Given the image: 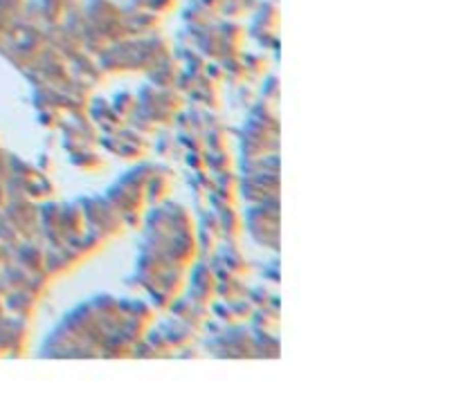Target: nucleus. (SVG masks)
I'll list each match as a JSON object with an SVG mask.
<instances>
[{"mask_svg":"<svg viewBox=\"0 0 461 395\" xmlns=\"http://www.w3.org/2000/svg\"><path fill=\"white\" fill-rule=\"evenodd\" d=\"M79 204L84 209V216L90 223V227L95 231H99L101 236H113L115 231L122 229L124 225L122 214L106 198H88V200H81Z\"/></svg>","mask_w":461,"mask_h":395,"instance_id":"nucleus-1","label":"nucleus"},{"mask_svg":"<svg viewBox=\"0 0 461 395\" xmlns=\"http://www.w3.org/2000/svg\"><path fill=\"white\" fill-rule=\"evenodd\" d=\"M194 290H192V299L198 303H205L207 306L209 299L214 296L216 292V272L209 267V265H198L196 272H194Z\"/></svg>","mask_w":461,"mask_h":395,"instance_id":"nucleus-2","label":"nucleus"},{"mask_svg":"<svg viewBox=\"0 0 461 395\" xmlns=\"http://www.w3.org/2000/svg\"><path fill=\"white\" fill-rule=\"evenodd\" d=\"M90 115H92V119H95L97 124H99V128H104L108 135L117 133L119 128H122V115H119L111 104H106L104 99L92 101V104H90Z\"/></svg>","mask_w":461,"mask_h":395,"instance_id":"nucleus-3","label":"nucleus"},{"mask_svg":"<svg viewBox=\"0 0 461 395\" xmlns=\"http://www.w3.org/2000/svg\"><path fill=\"white\" fill-rule=\"evenodd\" d=\"M173 312H176L178 319L192 323L194 328L203 326V323L207 321V317H209V308L205 306V303H198V301H194V299L173 303Z\"/></svg>","mask_w":461,"mask_h":395,"instance_id":"nucleus-4","label":"nucleus"},{"mask_svg":"<svg viewBox=\"0 0 461 395\" xmlns=\"http://www.w3.org/2000/svg\"><path fill=\"white\" fill-rule=\"evenodd\" d=\"M162 335L167 337V342H169L173 348L176 346H189V344H194V339H196V330L192 328V323H187V321H171V323H167V326H162V328H158Z\"/></svg>","mask_w":461,"mask_h":395,"instance_id":"nucleus-5","label":"nucleus"},{"mask_svg":"<svg viewBox=\"0 0 461 395\" xmlns=\"http://www.w3.org/2000/svg\"><path fill=\"white\" fill-rule=\"evenodd\" d=\"M252 303L248 301H238V299H232L230 303H223V306H216L214 312L216 317L221 319L223 323H230V326H234L236 321H243V319H248L252 315Z\"/></svg>","mask_w":461,"mask_h":395,"instance_id":"nucleus-6","label":"nucleus"},{"mask_svg":"<svg viewBox=\"0 0 461 395\" xmlns=\"http://www.w3.org/2000/svg\"><path fill=\"white\" fill-rule=\"evenodd\" d=\"M149 72H151V81L158 88H171L173 83H178V77H180L178 66H171V61H165V58L155 63Z\"/></svg>","mask_w":461,"mask_h":395,"instance_id":"nucleus-7","label":"nucleus"},{"mask_svg":"<svg viewBox=\"0 0 461 395\" xmlns=\"http://www.w3.org/2000/svg\"><path fill=\"white\" fill-rule=\"evenodd\" d=\"M216 267L225 269V274H232V277H241V274L248 272V263L246 258L241 256L236 250H225L219 254V261H216Z\"/></svg>","mask_w":461,"mask_h":395,"instance_id":"nucleus-8","label":"nucleus"},{"mask_svg":"<svg viewBox=\"0 0 461 395\" xmlns=\"http://www.w3.org/2000/svg\"><path fill=\"white\" fill-rule=\"evenodd\" d=\"M219 225H221V234H225L230 238H236L238 231H241V218L234 214V209H232V207L221 209Z\"/></svg>","mask_w":461,"mask_h":395,"instance_id":"nucleus-9","label":"nucleus"},{"mask_svg":"<svg viewBox=\"0 0 461 395\" xmlns=\"http://www.w3.org/2000/svg\"><path fill=\"white\" fill-rule=\"evenodd\" d=\"M72 162H74V166H79V169H99V166H101V160L97 158L95 153H92L90 146H88V148L74 150V153H72Z\"/></svg>","mask_w":461,"mask_h":395,"instance_id":"nucleus-10","label":"nucleus"},{"mask_svg":"<svg viewBox=\"0 0 461 395\" xmlns=\"http://www.w3.org/2000/svg\"><path fill=\"white\" fill-rule=\"evenodd\" d=\"M207 166L214 173H225V171H230V155H227V150L223 148V150H211V153L207 155Z\"/></svg>","mask_w":461,"mask_h":395,"instance_id":"nucleus-11","label":"nucleus"},{"mask_svg":"<svg viewBox=\"0 0 461 395\" xmlns=\"http://www.w3.org/2000/svg\"><path fill=\"white\" fill-rule=\"evenodd\" d=\"M111 106L115 108L119 115H133V110L138 108V97H135V95H128V93L117 95L115 99H113Z\"/></svg>","mask_w":461,"mask_h":395,"instance_id":"nucleus-12","label":"nucleus"},{"mask_svg":"<svg viewBox=\"0 0 461 395\" xmlns=\"http://www.w3.org/2000/svg\"><path fill=\"white\" fill-rule=\"evenodd\" d=\"M223 70H225V77L232 81L246 79V63H238L236 58H230V63H225Z\"/></svg>","mask_w":461,"mask_h":395,"instance_id":"nucleus-13","label":"nucleus"},{"mask_svg":"<svg viewBox=\"0 0 461 395\" xmlns=\"http://www.w3.org/2000/svg\"><path fill=\"white\" fill-rule=\"evenodd\" d=\"M275 85H277V81H275L273 77H270V79H268V85H265V88H268V90H265V93H263V95H268L270 99H275V97H277V93H275Z\"/></svg>","mask_w":461,"mask_h":395,"instance_id":"nucleus-14","label":"nucleus"}]
</instances>
